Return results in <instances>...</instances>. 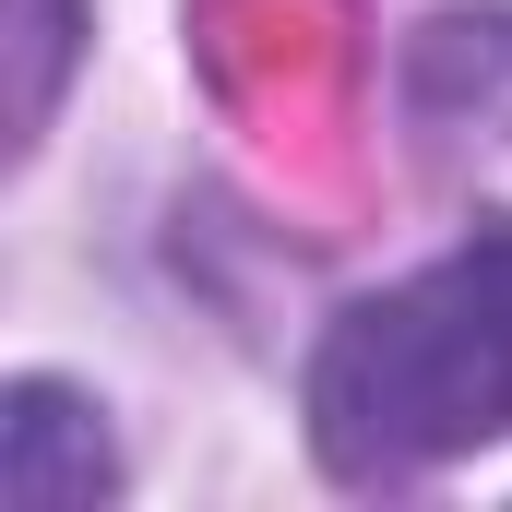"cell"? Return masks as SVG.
I'll list each match as a JSON object with an SVG mask.
<instances>
[{
  "label": "cell",
  "mask_w": 512,
  "mask_h": 512,
  "mask_svg": "<svg viewBox=\"0 0 512 512\" xmlns=\"http://www.w3.org/2000/svg\"><path fill=\"white\" fill-rule=\"evenodd\" d=\"M512 429V227H477L417 286L358 298L310 358V441L334 477H417Z\"/></svg>",
  "instance_id": "cell-1"
},
{
  "label": "cell",
  "mask_w": 512,
  "mask_h": 512,
  "mask_svg": "<svg viewBox=\"0 0 512 512\" xmlns=\"http://www.w3.org/2000/svg\"><path fill=\"white\" fill-rule=\"evenodd\" d=\"M108 489H120V465H108L96 405H72L60 382H12V405H0V501L12 512H96Z\"/></svg>",
  "instance_id": "cell-2"
},
{
  "label": "cell",
  "mask_w": 512,
  "mask_h": 512,
  "mask_svg": "<svg viewBox=\"0 0 512 512\" xmlns=\"http://www.w3.org/2000/svg\"><path fill=\"white\" fill-rule=\"evenodd\" d=\"M60 72H72V0H12V131L24 143L48 131Z\"/></svg>",
  "instance_id": "cell-3"
}]
</instances>
